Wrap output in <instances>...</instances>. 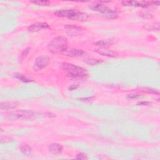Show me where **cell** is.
Returning a JSON list of instances; mask_svg holds the SVG:
<instances>
[{"instance_id": "6da1fadb", "label": "cell", "mask_w": 160, "mask_h": 160, "mask_svg": "<svg viewBox=\"0 0 160 160\" xmlns=\"http://www.w3.org/2000/svg\"><path fill=\"white\" fill-rule=\"evenodd\" d=\"M61 68L66 73L67 76L76 80H83L88 76V73L86 69L71 63H63Z\"/></svg>"}, {"instance_id": "7a4b0ae2", "label": "cell", "mask_w": 160, "mask_h": 160, "mask_svg": "<svg viewBox=\"0 0 160 160\" xmlns=\"http://www.w3.org/2000/svg\"><path fill=\"white\" fill-rule=\"evenodd\" d=\"M54 15L60 18H66L73 21H85L88 19V15L78 10H59L54 12Z\"/></svg>"}, {"instance_id": "3957f363", "label": "cell", "mask_w": 160, "mask_h": 160, "mask_svg": "<svg viewBox=\"0 0 160 160\" xmlns=\"http://www.w3.org/2000/svg\"><path fill=\"white\" fill-rule=\"evenodd\" d=\"M48 50L53 54L62 53L68 48V38L65 36H57L49 43Z\"/></svg>"}, {"instance_id": "277c9868", "label": "cell", "mask_w": 160, "mask_h": 160, "mask_svg": "<svg viewBox=\"0 0 160 160\" xmlns=\"http://www.w3.org/2000/svg\"><path fill=\"white\" fill-rule=\"evenodd\" d=\"M89 8L93 11L99 12L104 18L106 19H113L118 18V13L116 11L112 10V8L103 5L101 3L93 5Z\"/></svg>"}, {"instance_id": "5b68a950", "label": "cell", "mask_w": 160, "mask_h": 160, "mask_svg": "<svg viewBox=\"0 0 160 160\" xmlns=\"http://www.w3.org/2000/svg\"><path fill=\"white\" fill-rule=\"evenodd\" d=\"M35 115V113L27 110H16L6 114V118L11 121L28 120L33 118Z\"/></svg>"}, {"instance_id": "8992f818", "label": "cell", "mask_w": 160, "mask_h": 160, "mask_svg": "<svg viewBox=\"0 0 160 160\" xmlns=\"http://www.w3.org/2000/svg\"><path fill=\"white\" fill-rule=\"evenodd\" d=\"M50 63V58L47 56L41 55L36 58L33 68L35 71H38L48 66Z\"/></svg>"}, {"instance_id": "52a82bcc", "label": "cell", "mask_w": 160, "mask_h": 160, "mask_svg": "<svg viewBox=\"0 0 160 160\" xmlns=\"http://www.w3.org/2000/svg\"><path fill=\"white\" fill-rule=\"evenodd\" d=\"M50 28V27L49 26V24L46 23L36 22L35 23L32 24L30 26H28L27 29L28 31L31 33H35V32H38L40 31L46 30L49 29Z\"/></svg>"}, {"instance_id": "ba28073f", "label": "cell", "mask_w": 160, "mask_h": 160, "mask_svg": "<svg viewBox=\"0 0 160 160\" xmlns=\"http://www.w3.org/2000/svg\"><path fill=\"white\" fill-rule=\"evenodd\" d=\"M62 54L68 57H81L85 56L86 52L79 49L68 47L63 51Z\"/></svg>"}, {"instance_id": "9c48e42d", "label": "cell", "mask_w": 160, "mask_h": 160, "mask_svg": "<svg viewBox=\"0 0 160 160\" xmlns=\"http://www.w3.org/2000/svg\"><path fill=\"white\" fill-rule=\"evenodd\" d=\"M64 29L66 30L68 34L71 36H76L79 34L80 32L85 30L83 27L75 25V24H66Z\"/></svg>"}, {"instance_id": "30bf717a", "label": "cell", "mask_w": 160, "mask_h": 160, "mask_svg": "<svg viewBox=\"0 0 160 160\" xmlns=\"http://www.w3.org/2000/svg\"><path fill=\"white\" fill-rule=\"evenodd\" d=\"M95 51L102 56L112 57V58H114V57H116L118 56L117 52L112 50H109L108 48H100L96 50Z\"/></svg>"}, {"instance_id": "8fae6325", "label": "cell", "mask_w": 160, "mask_h": 160, "mask_svg": "<svg viewBox=\"0 0 160 160\" xmlns=\"http://www.w3.org/2000/svg\"><path fill=\"white\" fill-rule=\"evenodd\" d=\"M63 147L58 143H52L48 146V150L50 153L54 154H58L62 152Z\"/></svg>"}, {"instance_id": "7c38bea8", "label": "cell", "mask_w": 160, "mask_h": 160, "mask_svg": "<svg viewBox=\"0 0 160 160\" xmlns=\"http://www.w3.org/2000/svg\"><path fill=\"white\" fill-rule=\"evenodd\" d=\"M114 41L112 39H103L98 41L95 43V44L96 46H99L100 48H108L109 46H112L113 44H114Z\"/></svg>"}, {"instance_id": "4fadbf2b", "label": "cell", "mask_w": 160, "mask_h": 160, "mask_svg": "<svg viewBox=\"0 0 160 160\" xmlns=\"http://www.w3.org/2000/svg\"><path fill=\"white\" fill-rule=\"evenodd\" d=\"M18 103L11 101V102H3L0 104V108L2 110H9L15 109L17 107Z\"/></svg>"}, {"instance_id": "5bb4252c", "label": "cell", "mask_w": 160, "mask_h": 160, "mask_svg": "<svg viewBox=\"0 0 160 160\" xmlns=\"http://www.w3.org/2000/svg\"><path fill=\"white\" fill-rule=\"evenodd\" d=\"M139 91L143 93H148V94H153V95H159V92L158 89H155L151 88H147V87H143L139 88Z\"/></svg>"}, {"instance_id": "9a60e30c", "label": "cell", "mask_w": 160, "mask_h": 160, "mask_svg": "<svg viewBox=\"0 0 160 160\" xmlns=\"http://www.w3.org/2000/svg\"><path fill=\"white\" fill-rule=\"evenodd\" d=\"M20 151H21V152L23 154L28 156V155H30L31 154L32 149L29 145L25 144V145H23L20 146Z\"/></svg>"}, {"instance_id": "2e32d148", "label": "cell", "mask_w": 160, "mask_h": 160, "mask_svg": "<svg viewBox=\"0 0 160 160\" xmlns=\"http://www.w3.org/2000/svg\"><path fill=\"white\" fill-rule=\"evenodd\" d=\"M15 77L16 79H18L21 81H23V82H24V83H30V82L33 81L32 80L28 78H27L26 76H24L20 73H15Z\"/></svg>"}, {"instance_id": "e0dca14e", "label": "cell", "mask_w": 160, "mask_h": 160, "mask_svg": "<svg viewBox=\"0 0 160 160\" xmlns=\"http://www.w3.org/2000/svg\"><path fill=\"white\" fill-rule=\"evenodd\" d=\"M85 62L88 64L94 66V65H97L98 64H100L103 62V61L101 60L95 59V58H88L85 60Z\"/></svg>"}, {"instance_id": "ac0fdd59", "label": "cell", "mask_w": 160, "mask_h": 160, "mask_svg": "<svg viewBox=\"0 0 160 160\" xmlns=\"http://www.w3.org/2000/svg\"><path fill=\"white\" fill-rule=\"evenodd\" d=\"M30 50V48H26L24 49V50L21 52V54H20L19 60H21V61H23V60H24V59H25L26 58L27 55H28V53H29Z\"/></svg>"}, {"instance_id": "d6986e66", "label": "cell", "mask_w": 160, "mask_h": 160, "mask_svg": "<svg viewBox=\"0 0 160 160\" xmlns=\"http://www.w3.org/2000/svg\"><path fill=\"white\" fill-rule=\"evenodd\" d=\"M30 2L39 6H47L51 3L49 1H31Z\"/></svg>"}, {"instance_id": "ffe728a7", "label": "cell", "mask_w": 160, "mask_h": 160, "mask_svg": "<svg viewBox=\"0 0 160 160\" xmlns=\"http://www.w3.org/2000/svg\"><path fill=\"white\" fill-rule=\"evenodd\" d=\"M139 16H141V18L143 19H151L153 18V15L148 13V12H142L140 14H139Z\"/></svg>"}, {"instance_id": "44dd1931", "label": "cell", "mask_w": 160, "mask_h": 160, "mask_svg": "<svg viewBox=\"0 0 160 160\" xmlns=\"http://www.w3.org/2000/svg\"><path fill=\"white\" fill-rule=\"evenodd\" d=\"M13 139H12L10 137H8V136H1V139H0V141H1V143H9L11 141H13Z\"/></svg>"}, {"instance_id": "7402d4cb", "label": "cell", "mask_w": 160, "mask_h": 160, "mask_svg": "<svg viewBox=\"0 0 160 160\" xmlns=\"http://www.w3.org/2000/svg\"><path fill=\"white\" fill-rule=\"evenodd\" d=\"M76 158L78 159H88L87 154H86L84 153H80L76 155Z\"/></svg>"}, {"instance_id": "603a6c76", "label": "cell", "mask_w": 160, "mask_h": 160, "mask_svg": "<svg viewBox=\"0 0 160 160\" xmlns=\"http://www.w3.org/2000/svg\"><path fill=\"white\" fill-rule=\"evenodd\" d=\"M139 97H140V95H138V94H130V95H127L128 99H138Z\"/></svg>"}, {"instance_id": "cb8c5ba5", "label": "cell", "mask_w": 160, "mask_h": 160, "mask_svg": "<svg viewBox=\"0 0 160 160\" xmlns=\"http://www.w3.org/2000/svg\"><path fill=\"white\" fill-rule=\"evenodd\" d=\"M146 29L148 30H159V24H153V25H151L149 28H147Z\"/></svg>"}, {"instance_id": "d4e9b609", "label": "cell", "mask_w": 160, "mask_h": 160, "mask_svg": "<svg viewBox=\"0 0 160 160\" xmlns=\"http://www.w3.org/2000/svg\"><path fill=\"white\" fill-rule=\"evenodd\" d=\"M151 103L150 102H147V101H141L139 102L137 104V105H141V106H148Z\"/></svg>"}, {"instance_id": "484cf974", "label": "cell", "mask_w": 160, "mask_h": 160, "mask_svg": "<svg viewBox=\"0 0 160 160\" xmlns=\"http://www.w3.org/2000/svg\"><path fill=\"white\" fill-rule=\"evenodd\" d=\"M78 88V85H71L70 87H68V89L69 90V91H73V90L76 89Z\"/></svg>"}, {"instance_id": "4316f807", "label": "cell", "mask_w": 160, "mask_h": 160, "mask_svg": "<svg viewBox=\"0 0 160 160\" xmlns=\"http://www.w3.org/2000/svg\"><path fill=\"white\" fill-rule=\"evenodd\" d=\"M94 97H89V98H81V101H88V100H91L92 98H93Z\"/></svg>"}]
</instances>
